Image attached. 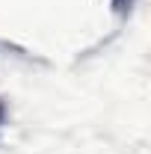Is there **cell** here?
I'll return each instance as SVG.
<instances>
[{
  "label": "cell",
  "instance_id": "7a4b0ae2",
  "mask_svg": "<svg viewBox=\"0 0 151 154\" xmlns=\"http://www.w3.org/2000/svg\"><path fill=\"white\" fill-rule=\"evenodd\" d=\"M3 119H6V107L0 104V128H3Z\"/></svg>",
  "mask_w": 151,
  "mask_h": 154
},
{
  "label": "cell",
  "instance_id": "6da1fadb",
  "mask_svg": "<svg viewBox=\"0 0 151 154\" xmlns=\"http://www.w3.org/2000/svg\"><path fill=\"white\" fill-rule=\"evenodd\" d=\"M131 3H133V0H113L116 9H131Z\"/></svg>",
  "mask_w": 151,
  "mask_h": 154
}]
</instances>
